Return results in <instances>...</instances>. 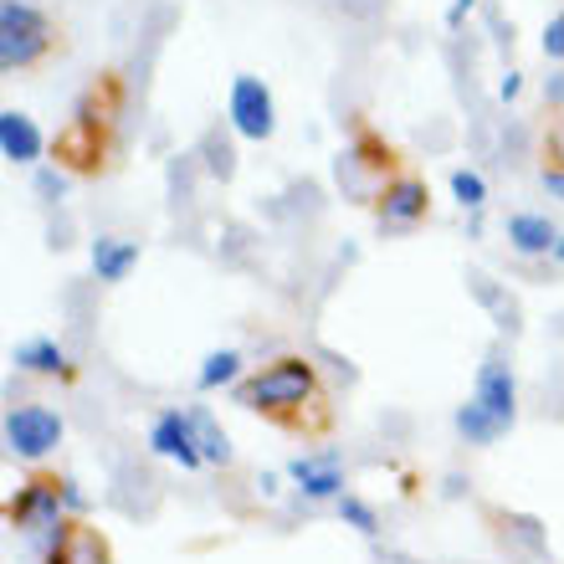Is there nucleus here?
<instances>
[{
  "instance_id": "nucleus-20",
  "label": "nucleus",
  "mask_w": 564,
  "mask_h": 564,
  "mask_svg": "<svg viewBox=\"0 0 564 564\" xmlns=\"http://www.w3.org/2000/svg\"><path fill=\"white\" fill-rule=\"evenodd\" d=\"M31 191L42 195V200H62V191H67V175H62V170H36Z\"/></svg>"
},
{
  "instance_id": "nucleus-22",
  "label": "nucleus",
  "mask_w": 564,
  "mask_h": 564,
  "mask_svg": "<svg viewBox=\"0 0 564 564\" xmlns=\"http://www.w3.org/2000/svg\"><path fill=\"white\" fill-rule=\"evenodd\" d=\"M206 154H210V175H231V144H226V139H221V144H216V139H210V144H206Z\"/></svg>"
},
{
  "instance_id": "nucleus-2",
  "label": "nucleus",
  "mask_w": 564,
  "mask_h": 564,
  "mask_svg": "<svg viewBox=\"0 0 564 564\" xmlns=\"http://www.w3.org/2000/svg\"><path fill=\"white\" fill-rule=\"evenodd\" d=\"M52 52V21L31 0H0V67L21 73Z\"/></svg>"
},
{
  "instance_id": "nucleus-1",
  "label": "nucleus",
  "mask_w": 564,
  "mask_h": 564,
  "mask_svg": "<svg viewBox=\"0 0 564 564\" xmlns=\"http://www.w3.org/2000/svg\"><path fill=\"white\" fill-rule=\"evenodd\" d=\"M237 405L262 411V416H282L288 426H303V405L318 401V370L303 355H282L272 365H262L257 375L231 386Z\"/></svg>"
},
{
  "instance_id": "nucleus-19",
  "label": "nucleus",
  "mask_w": 564,
  "mask_h": 564,
  "mask_svg": "<svg viewBox=\"0 0 564 564\" xmlns=\"http://www.w3.org/2000/svg\"><path fill=\"white\" fill-rule=\"evenodd\" d=\"M339 519L355 529V534H365V539H375L380 534V513H375L365 498H355V492H344L339 498Z\"/></svg>"
},
{
  "instance_id": "nucleus-27",
  "label": "nucleus",
  "mask_w": 564,
  "mask_h": 564,
  "mask_svg": "<svg viewBox=\"0 0 564 564\" xmlns=\"http://www.w3.org/2000/svg\"><path fill=\"white\" fill-rule=\"evenodd\" d=\"M544 98H550V108H564V73H550V83H544Z\"/></svg>"
},
{
  "instance_id": "nucleus-18",
  "label": "nucleus",
  "mask_w": 564,
  "mask_h": 564,
  "mask_svg": "<svg viewBox=\"0 0 564 564\" xmlns=\"http://www.w3.org/2000/svg\"><path fill=\"white\" fill-rule=\"evenodd\" d=\"M452 195H457L462 210H482L488 206V180L477 170H452Z\"/></svg>"
},
{
  "instance_id": "nucleus-26",
  "label": "nucleus",
  "mask_w": 564,
  "mask_h": 564,
  "mask_svg": "<svg viewBox=\"0 0 564 564\" xmlns=\"http://www.w3.org/2000/svg\"><path fill=\"white\" fill-rule=\"evenodd\" d=\"M473 6H477V0H452V11H446V26L457 31L462 21H467V15H473Z\"/></svg>"
},
{
  "instance_id": "nucleus-16",
  "label": "nucleus",
  "mask_w": 564,
  "mask_h": 564,
  "mask_svg": "<svg viewBox=\"0 0 564 564\" xmlns=\"http://www.w3.org/2000/svg\"><path fill=\"white\" fill-rule=\"evenodd\" d=\"M191 421H195V436H200V457H206L210 467H226V462L237 457V452H231V436H226L221 421L210 416L206 405H191Z\"/></svg>"
},
{
  "instance_id": "nucleus-6",
  "label": "nucleus",
  "mask_w": 564,
  "mask_h": 564,
  "mask_svg": "<svg viewBox=\"0 0 564 564\" xmlns=\"http://www.w3.org/2000/svg\"><path fill=\"white\" fill-rule=\"evenodd\" d=\"M149 452L164 457V462H180L185 473L206 467V457H200V436H195V421H191V411H180V405H164L160 416H154V426H149Z\"/></svg>"
},
{
  "instance_id": "nucleus-14",
  "label": "nucleus",
  "mask_w": 564,
  "mask_h": 564,
  "mask_svg": "<svg viewBox=\"0 0 564 564\" xmlns=\"http://www.w3.org/2000/svg\"><path fill=\"white\" fill-rule=\"evenodd\" d=\"M452 426H457V436H462V442H467V446H492V442H498V436H503V421H498V416H492V411H488V405H482V401H467V405H457V416H452Z\"/></svg>"
},
{
  "instance_id": "nucleus-29",
  "label": "nucleus",
  "mask_w": 564,
  "mask_h": 564,
  "mask_svg": "<svg viewBox=\"0 0 564 564\" xmlns=\"http://www.w3.org/2000/svg\"><path fill=\"white\" fill-rule=\"evenodd\" d=\"M554 262H564V237H560V241H554Z\"/></svg>"
},
{
  "instance_id": "nucleus-5",
  "label": "nucleus",
  "mask_w": 564,
  "mask_h": 564,
  "mask_svg": "<svg viewBox=\"0 0 564 564\" xmlns=\"http://www.w3.org/2000/svg\"><path fill=\"white\" fill-rule=\"evenodd\" d=\"M226 113H231V129H237L241 139H252V144H268L272 134H278V108H272V93L262 77L241 73L237 83H231V104H226Z\"/></svg>"
},
{
  "instance_id": "nucleus-15",
  "label": "nucleus",
  "mask_w": 564,
  "mask_h": 564,
  "mask_svg": "<svg viewBox=\"0 0 564 564\" xmlns=\"http://www.w3.org/2000/svg\"><path fill=\"white\" fill-rule=\"evenodd\" d=\"M15 365L26 375H57V380H73V365H67V355H62L57 339H26L21 349H15Z\"/></svg>"
},
{
  "instance_id": "nucleus-11",
  "label": "nucleus",
  "mask_w": 564,
  "mask_h": 564,
  "mask_svg": "<svg viewBox=\"0 0 564 564\" xmlns=\"http://www.w3.org/2000/svg\"><path fill=\"white\" fill-rule=\"evenodd\" d=\"M42 129L26 119V113H15V108H6L0 113V160H11V164H36L42 160Z\"/></svg>"
},
{
  "instance_id": "nucleus-8",
  "label": "nucleus",
  "mask_w": 564,
  "mask_h": 564,
  "mask_svg": "<svg viewBox=\"0 0 564 564\" xmlns=\"http://www.w3.org/2000/svg\"><path fill=\"white\" fill-rule=\"evenodd\" d=\"M42 554H46V564H108L104 534L73 519H62L52 534H42Z\"/></svg>"
},
{
  "instance_id": "nucleus-7",
  "label": "nucleus",
  "mask_w": 564,
  "mask_h": 564,
  "mask_svg": "<svg viewBox=\"0 0 564 564\" xmlns=\"http://www.w3.org/2000/svg\"><path fill=\"white\" fill-rule=\"evenodd\" d=\"M426 210H431V191H426V180H416V175L386 180V191L375 195V216H380L386 231H411V226L426 221Z\"/></svg>"
},
{
  "instance_id": "nucleus-24",
  "label": "nucleus",
  "mask_w": 564,
  "mask_h": 564,
  "mask_svg": "<svg viewBox=\"0 0 564 564\" xmlns=\"http://www.w3.org/2000/svg\"><path fill=\"white\" fill-rule=\"evenodd\" d=\"M519 93H523V73H503V83H498V98H503V104H513Z\"/></svg>"
},
{
  "instance_id": "nucleus-23",
  "label": "nucleus",
  "mask_w": 564,
  "mask_h": 564,
  "mask_svg": "<svg viewBox=\"0 0 564 564\" xmlns=\"http://www.w3.org/2000/svg\"><path fill=\"white\" fill-rule=\"evenodd\" d=\"M62 503H67V513H83V508H88V498L77 492L73 477H62Z\"/></svg>"
},
{
  "instance_id": "nucleus-4",
  "label": "nucleus",
  "mask_w": 564,
  "mask_h": 564,
  "mask_svg": "<svg viewBox=\"0 0 564 564\" xmlns=\"http://www.w3.org/2000/svg\"><path fill=\"white\" fill-rule=\"evenodd\" d=\"M62 513H67V503H62V477H31L26 488L6 503V523L21 529V534H52L62 523Z\"/></svg>"
},
{
  "instance_id": "nucleus-10",
  "label": "nucleus",
  "mask_w": 564,
  "mask_h": 564,
  "mask_svg": "<svg viewBox=\"0 0 564 564\" xmlns=\"http://www.w3.org/2000/svg\"><path fill=\"white\" fill-rule=\"evenodd\" d=\"M473 401H482L492 416L513 426L519 416V386H513V370H508L503 355H488L482 359V370H477V386H473Z\"/></svg>"
},
{
  "instance_id": "nucleus-25",
  "label": "nucleus",
  "mask_w": 564,
  "mask_h": 564,
  "mask_svg": "<svg viewBox=\"0 0 564 564\" xmlns=\"http://www.w3.org/2000/svg\"><path fill=\"white\" fill-rule=\"evenodd\" d=\"M539 185H544V191H550V195H560V200H564V164H554V170H544V175H539Z\"/></svg>"
},
{
  "instance_id": "nucleus-9",
  "label": "nucleus",
  "mask_w": 564,
  "mask_h": 564,
  "mask_svg": "<svg viewBox=\"0 0 564 564\" xmlns=\"http://www.w3.org/2000/svg\"><path fill=\"white\" fill-rule=\"evenodd\" d=\"M288 477L297 482V492L308 503H339L344 498V467H339V452H313V457H293L288 462Z\"/></svg>"
},
{
  "instance_id": "nucleus-12",
  "label": "nucleus",
  "mask_w": 564,
  "mask_h": 564,
  "mask_svg": "<svg viewBox=\"0 0 564 564\" xmlns=\"http://www.w3.org/2000/svg\"><path fill=\"white\" fill-rule=\"evenodd\" d=\"M508 241H513V252L519 257H554V231L550 216H534V210H519V216H508Z\"/></svg>"
},
{
  "instance_id": "nucleus-28",
  "label": "nucleus",
  "mask_w": 564,
  "mask_h": 564,
  "mask_svg": "<svg viewBox=\"0 0 564 564\" xmlns=\"http://www.w3.org/2000/svg\"><path fill=\"white\" fill-rule=\"evenodd\" d=\"M257 488H262V498H272L278 492V473H257Z\"/></svg>"
},
{
  "instance_id": "nucleus-13",
  "label": "nucleus",
  "mask_w": 564,
  "mask_h": 564,
  "mask_svg": "<svg viewBox=\"0 0 564 564\" xmlns=\"http://www.w3.org/2000/svg\"><path fill=\"white\" fill-rule=\"evenodd\" d=\"M134 268H139V241H123V237L93 241V278L98 282H123Z\"/></svg>"
},
{
  "instance_id": "nucleus-3",
  "label": "nucleus",
  "mask_w": 564,
  "mask_h": 564,
  "mask_svg": "<svg viewBox=\"0 0 564 564\" xmlns=\"http://www.w3.org/2000/svg\"><path fill=\"white\" fill-rule=\"evenodd\" d=\"M62 436H67V426H62V416L52 411V405H15L11 416H6V446H11L21 462H42L46 452H57Z\"/></svg>"
},
{
  "instance_id": "nucleus-21",
  "label": "nucleus",
  "mask_w": 564,
  "mask_h": 564,
  "mask_svg": "<svg viewBox=\"0 0 564 564\" xmlns=\"http://www.w3.org/2000/svg\"><path fill=\"white\" fill-rule=\"evenodd\" d=\"M544 57H550V62H564V11L550 15V26H544Z\"/></svg>"
},
{
  "instance_id": "nucleus-17",
  "label": "nucleus",
  "mask_w": 564,
  "mask_h": 564,
  "mask_svg": "<svg viewBox=\"0 0 564 564\" xmlns=\"http://www.w3.org/2000/svg\"><path fill=\"white\" fill-rule=\"evenodd\" d=\"M241 380V355L237 349H210L195 370V386L200 390H221V386H237Z\"/></svg>"
}]
</instances>
